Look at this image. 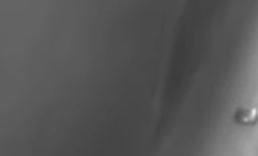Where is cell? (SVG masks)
Wrapping results in <instances>:
<instances>
[{
    "mask_svg": "<svg viewBox=\"0 0 258 156\" xmlns=\"http://www.w3.org/2000/svg\"><path fill=\"white\" fill-rule=\"evenodd\" d=\"M235 120L237 123L247 125V126H254L258 122V110L256 108L248 110H238L235 116Z\"/></svg>",
    "mask_w": 258,
    "mask_h": 156,
    "instance_id": "cell-1",
    "label": "cell"
}]
</instances>
